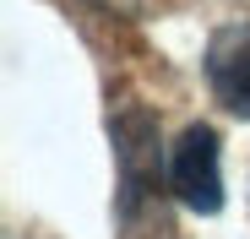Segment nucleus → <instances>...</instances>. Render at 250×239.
Here are the masks:
<instances>
[{
	"mask_svg": "<svg viewBox=\"0 0 250 239\" xmlns=\"http://www.w3.org/2000/svg\"><path fill=\"white\" fill-rule=\"evenodd\" d=\"M109 141H114V163H120V207H125V218H131L142 196L158 190V163H163L152 109H142V103L120 109L109 120Z\"/></svg>",
	"mask_w": 250,
	"mask_h": 239,
	"instance_id": "nucleus-2",
	"label": "nucleus"
},
{
	"mask_svg": "<svg viewBox=\"0 0 250 239\" xmlns=\"http://www.w3.org/2000/svg\"><path fill=\"white\" fill-rule=\"evenodd\" d=\"M169 190L201 218L223 212V141L212 125H185L169 147Z\"/></svg>",
	"mask_w": 250,
	"mask_h": 239,
	"instance_id": "nucleus-1",
	"label": "nucleus"
},
{
	"mask_svg": "<svg viewBox=\"0 0 250 239\" xmlns=\"http://www.w3.org/2000/svg\"><path fill=\"white\" fill-rule=\"evenodd\" d=\"M201 71H207L212 98H218L229 114L250 120V22H229V27H218L212 44H207Z\"/></svg>",
	"mask_w": 250,
	"mask_h": 239,
	"instance_id": "nucleus-3",
	"label": "nucleus"
}]
</instances>
